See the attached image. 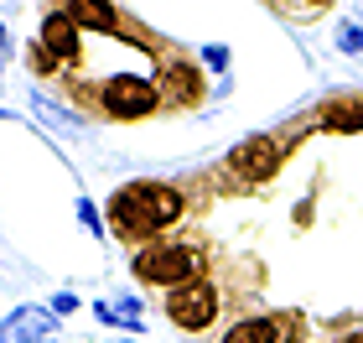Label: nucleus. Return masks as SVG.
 <instances>
[{
    "mask_svg": "<svg viewBox=\"0 0 363 343\" xmlns=\"http://www.w3.org/2000/svg\"><path fill=\"white\" fill-rule=\"evenodd\" d=\"M182 192L167 183H130L109 198V224L120 229L125 239H151L156 229H167L182 219Z\"/></svg>",
    "mask_w": 363,
    "mask_h": 343,
    "instance_id": "f257e3e1",
    "label": "nucleus"
},
{
    "mask_svg": "<svg viewBox=\"0 0 363 343\" xmlns=\"http://www.w3.org/2000/svg\"><path fill=\"white\" fill-rule=\"evenodd\" d=\"M130 271L140 276V281H151V286H192V271H197V255L187 250V244H145V250L130 260Z\"/></svg>",
    "mask_w": 363,
    "mask_h": 343,
    "instance_id": "f03ea898",
    "label": "nucleus"
},
{
    "mask_svg": "<svg viewBox=\"0 0 363 343\" xmlns=\"http://www.w3.org/2000/svg\"><path fill=\"white\" fill-rule=\"evenodd\" d=\"M280 161H286V146L270 141V136H250V141H239L234 151H228L223 167L239 177V183H270V177L280 172Z\"/></svg>",
    "mask_w": 363,
    "mask_h": 343,
    "instance_id": "7ed1b4c3",
    "label": "nucleus"
},
{
    "mask_svg": "<svg viewBox=\"0 0 363 343\" xmlns=\"http://www.w3.org/2000/svg\"><path fill=\"white\" fill-rule=\"evenodd\" d=\"M99 99H104L109 114H120V120H140V114L156 109V84L145 73H120V78H109V84H104Z\"/></svg>",
    "mask_w": 363,
    "mask_h": 343,
    "instance_id": "20e7f679",
    "label": "nucleus"
},
{
    "mask_svg": "<svg viewBox=\"0 0 363 343\" xmlns=\"http://www.w3.org/2000/svg\"><path fill=\"white\" fill-rule=\"evenodd\" d=\"M167 312H172L177 328L197 333V328H208V322L218 317V291L213 286H182V291L167 297Z\"/></svg>",
    "mask_w": 363,
    "mask_h": 343,
    "instance_id": "39448f33",
    "label": "nucleus"
},
{
    "mask_svg": "<svg viewBox=\"0 0 363 343\" xmlns=\"http://www.w3.org/2000/svg\"><path fill=\"white\" fill-rule=\"evenodd\" d=\"M42 47L52 53L57 68L78 62V53H84V47H78V26L68 21V11H47V16H42Z\"/></svg>",
    "mask_w": 363,
    "mask_h": 343,
    "instance_id": "423d86ee",
    "label": "nucleus"
},
{
    "mask_svg": "<svg viewBox=\"0 0 363 343\" xmlns=\"http://www.w3.org/2000/svg\"><path fill=\"white\" fill-rule=\"evenodd\" d=\"M0 343H52V317L37 307H21L0 322Z\"/></svg>",
    "mask_w": 363,
    "mask_h": 343,
    "instance_id": "0eeeda50",
    "label": "nucleus"
},
{
    "mask_svg": "<svg viewBox=\"0 0 363 343\" xmlns=\"http://www.w3.org/2000/svg\"><path fill=\"white\" fill-rule=\"evenodd\" d=\"M322 130H337V136H358V130H363V99H358V94L327 99V104H322Z\"/></svg>",
    "mask_w": 363,
    "mask_h": 343,
    "instance_id": "6e6552de",
    "label": "nucleus"
},
{
    "mask_svg": "<svg viewBox=\"0 0 363 343\" xmlns=\"http://www.w3.org/2000/svg\"><path fill=\"white\" fill-rule=\"evenodd\" d=\"M62 11H68L73 26H89V31H114L120 26V11L114 6H84V0H78V6H62Z\"/></svg>",
    "mask_w": 363,
    "mask_h": 343,
    "instance_id": "1a4fd4ad",
    "label": "nucleus"
},
{
    "mask_svg": "<svg viewBox=\"0 0 363 343\" xmlns=\"http://www.w3.org/2000/svg\"><path fill=\"white\" fill-rule=\"evenodd\" d=\"M275 328L280 322H270V317H244L223 333V343H275Z\"/></svg>",
    "mask_w": 363,
    "mask_h": 343,
    "instance_id": "9d476101",
    "label": "nucleus"
},
{
    "mask_svg": "<svg viewBox=\"0 0 363 343\" xmlns=\"http://www.w3.org/2000/svg\"><path fill=\"white\" fill-rule=\"evenodd\" d=\"M37 114H42V120H52V130H62V136H84L78 114H73V109H57L52 99H37Z\"/></svg>",
    "mask_w": 363,
    "mask_h": 343,
    "instance_id": "9b49d317",
    "label": "nucleus"
},
{
    "mask_svg": "<svg viewBox=\"0 0 363 343\" xmlns=\"http://www.w3.org/2000/svg\"><path fill=\"white\" fill-rule=\"evenodd\" d=\"M337 47H342V53H363V26H342L337 31Z\"/></svg>",
    "mask_w": 363,
    "mask_h": 343,
    "instance_id": "f8f14e48",
    "label": "nucleus"
},
{
    "mask_svg": "<svg viewBox=\"0 0 363 343\" xmlns=\"http://www.w3.org/2000/svg\"><path fill=\"white\" fill-rule=\"evenodd\" d=\"M78 219H84V229H89V234H104V224H99V214H94V203H89V198L78 203Z\"/></svg>",
    "mask_w": 363,
    "mask_h": 343,
    "instance_id": "ddd939ff",
    "label": "nucleus"
},
{
    "mask_svg": "<svg viewBox=\"0 0 363 343\" xmlns=\"http://www.w3.org/2000/svg\"><path fill=\"white\" fill-rule=\"evenodd\" d=\"M208 62H213V68H228V53H223V47H208V53H203Z\"/></svg>",
    "mask_w": 363,
    "mask_h": 343,
    "instance_id": "4468645a",
    "label": "nucleus"
},
{
    "mask_svg": "<svg viewBox=\"0 0 363 343\" xmlns=\"http://www.w3.org/2000/svg\"><path fill=\"white\" fill-rule=\"evenodd\" d=\"M342 343H363V333H353V338H342Z\"/></svg>",
    "mask_w": 363,
    "mask_h": 343,
    "instance_id": "2eb2a0df",
    "label": "nucleus"
}]
</instances>
